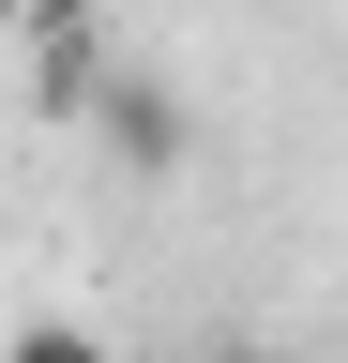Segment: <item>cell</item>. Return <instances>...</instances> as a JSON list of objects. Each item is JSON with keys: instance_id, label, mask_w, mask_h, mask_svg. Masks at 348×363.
<instances>
[{"instance_id": "3957f363", "label": "cell", "mask_w": 348, "mask_h": 363, "mask_svg": "<svg viewBox=\"0 0 348 363\" xmlns=\"http://www.w3.org/2000/svg\"><path fill=\"white\" fill-rule=\"evenodd\" d=\"M212 363H273V348H212Z\"/></svg>"}, {"instance_id": "6da1fadb", "label": "cell", "mask_w": 348, "mask_h": 363, "mask_svg": "<svg viewBox=\"0 0 348 363\" xmlns=\"http://www.w3.org/2000/svg\"><path fill=\"white\" fill-rule=\"evenodd\" d=\"M0 363H106V333H91V318H16Z\"/></svg>"}, {"instance_id": "7a4b0ae2", "label": "cell", "mask_w": 348, "mask_h": 363, "mask_svg": "<svg viewBox=\"0 0 348 363\" xmlns=\"http://www.w3.org/2000/svg\"><path fill=\"white\" fill-rule=\"evenodd\" d=\"M76 16H91V0H0V45L16 30H76Z\"/></svg>"}]
</instances>
